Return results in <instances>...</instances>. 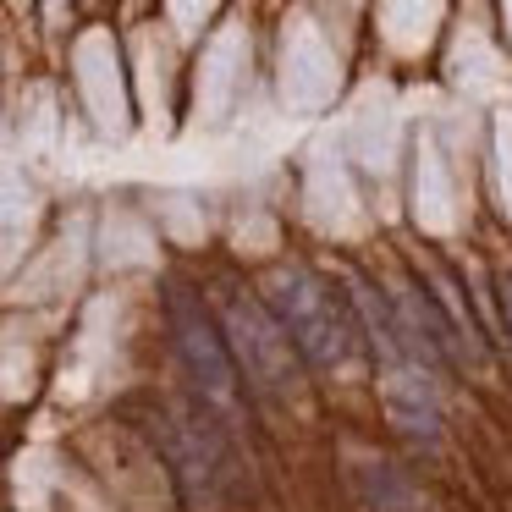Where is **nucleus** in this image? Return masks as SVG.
Wrapping results in <instances>:
<instances>
[{
    "mask_svg": "<svg viewBox=\"0 0 512 512\" xmlns=\"http://www.w3.org/2000/svg\"><path fill=\"white\" fill-rule=\"evenodd\" d=\"M501 309H507V325H512V270L501 276Z\"/></svg>",
    "mask_w": 512,
    "mask_h": 512,
    "instance_id": "nucleus-5",
    "label": "nucleus"
},
{
    "mask_svg": "<svg viewBox=\"0 0 512 512\" xmlns=\"http://www.w3.org/2000/svg\"><path fill=\"white\" fill-rule=\"evenodd\" d=\"M155 446L166 452V463L177 468V479L193 496H210V479L221 474V441L210 430V413L155 402Z\"/></svg>",
    "mask_w": 512,
    "mask_h": 512,
    "instance_id": "nucleus-4",
    "label": "nucleus"
},
{
    "mask_svg": "<svg viewBox=\"0 0 512 512\" xmlns=\"http://www.w3.org/2000/svg\"><path fill=\"white\" fill-rule=\"evenodd\" d=\"M265 303L281 320V331L292 336L298 358L320 375H342V369L358 364V331L364 325L353 320L342 298L314 276L309 265H276L265 276Z\"/></svg>",
    "mask_w": 512,
    "mask_h": 512,
    "instance_id": "nucleus-1",
    "label": "nucleus"
},
{
    "mask_svg": "<svg viewBox=\"0 0 512 512\" xmlns=\"http://www.w3.org/2000/svg\"><path fill=\"white\" fill-rule=\"evenodd\" d=\"M166 325H171V342H177L188 375L199 380L204 402L232 408V402H237V380H243V375H237V358H232V347H226V331L210 320L204 298L193 287H182V281H171V287H166Z\"/></svg>",
    "mask_w": 512,
    "mask_h": 512,
    "instance_id": "nucleus-3",
    "label": "nucleus"
},
{
    "mask_svg": "<svg viewBox=\"0 0 512 512\" xmlns=\"http://www.w3.org/2000/svg\"><path fill=\"white\" fill-rule=\"evenodd\" d=\"M221 331L237 358V375L248 386L265 391V397H292V386H298V347L281 331V320L270 314L265 298H248V292L226 287L221 292Z\"/></svg>",
    "mask_w": 512,
    "mask_h": 512,
    "instance_id": "nucleus-2",
    "label": "nucleus"
}]
</instances>
